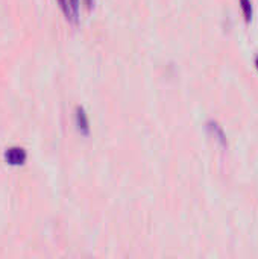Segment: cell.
<instances>
[{
  "label": "cell",
  "mask_w": 258,
  "mask_h": 259,
  "mask_svg": "<svg viewBox=\"0 0 258 259\" xmlns=\"http://www.w3.org/2000/svg\"><path fill=\"white\" fill-rule=\"evenodd\" d=\"M84 3H85V6H87L88 9H91L93 5H94V0H84Z\"/></svg>",
  "instance_id": "7"
},
{
  "label": "cell",
  "mask_w": 258,
  "mask_h": 259,
  "mask_svg": "<svg viewBox=\"0 0 258 259\" xmlns=\"http://www.w3.org/2000/svg\"><path fill=\"white\" fill-rule=\"evenodd\" d=\"M255 68L258 70V55H257V58H255Z\"/></svg>",
  "instance_id": "8"
},
{
  "label": "cell",
  "mask_w": 258,
  "mask_h": 259,
  "mask_svg": "<svg viewBox=\"0 0 258 259\" xmlns=\"http://www.w3.org/2000/svg\"><path fill=\"white\" fill-rule=\"evenodd\" d=\"M208 131L211 132V135H213L222 146H227V135H225L222 126H219L216 121H210V123H208Z\"/></svg>",
  "instance_id": "3"
},
{
  "label": "cell",
  "mask_w": 258,
  "mask_h": 259,
  "mask_svg": "<svg viewBox=\"0 0 258 259\" xmlns=\"http://www.w3.org/2000/svg\"><path fill=\"white\" fill-rule=\"evenodd\" d=\"M68 5H70L71 14H73V20L76 23L79 18V0H68Z\"/></svg>",
  "instance_id": "6"
},
{
  "label": "cell",
  "mask_w": 258,
  "mask_h": 259,
  "mask_svg": "<svg viewBox=\"0 0 258 259\" xmlns=\"http://www.w3.org/2000/svg\"><path fill=\"white\" fill-rule=\"evenodd\" d=\"M75 123L78 131L82 135H88L90 134V121H88V115L85 112V109L82 106H76L75 109Z\"/></svg>",
  "instance_id": "2"
},
{
  "label": "cell",
  "mask_w": 258,
  "mask_h": 259,
  "mask_svg": "<svg viewBox=\"0 0 258 259\" xmlns=\"http://www.w3.org/2000/svg\"><path fill=\"white\" fill-rule=\"evenodd\" d=\"M27 159V153L21 147H11L5 152V161L9 165H21Z\"/></svg>",
  "instance_id": "1"
},
{
  "label": "cell",
  "mask_w": 258,
  "mask_h": 259,
  "mask_svg": "<svg viewBox=\"0 0 258 259\" xmlns=\"http://www.w3.org/2000/svg\"><path fill=\"white\" fill-rule=\"evenodd\" d=\"M56 3L59 5V8H61L62 14L65 15V18L70 20V21H75V20H73L71 9H70V5H68V0H56Z\"/></svg>",
  "instance_id": "5"
},
{
  "label": "cell",
  "mask_w": 258,
  "mask_h": 259,
  "mask_svg": "<svg viewBox=\"0 0 258 259\" xmlns=\"http://www.w3.org/2000/svg\"><path fill=\"white\" fill-rule=\"evenodd\" d=\"M239 5H240V9H242V14H243V18L245 21L249 24L254 18V6H252V0H239Z\"/></svg>",
  "instance_id": "4"
}]
</instances>
